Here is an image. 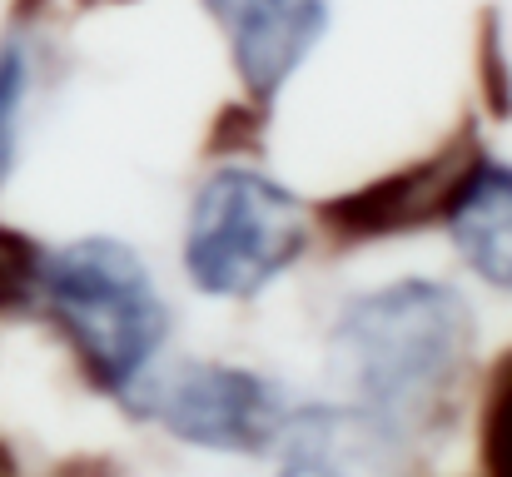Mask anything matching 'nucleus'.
<instances>
[{
    "label": "nucleus",
    "instance_id": "20e7f679",
    "mask_svg": "<svg viewBox=\"0 0 512 477\" xmlns=\"http://www.w3.org/2000/svg\"><path fill=\"white\" fill-rule=\"evenodd\" d=\"M130 403H140V413L179 448L224 458L274 453L299 408L269 373L224 358H184L174 368H155Z\"/></svg>",
    "mask_w": 512,
    "mask_h": 477
},
{
    "label": "nucleus",
    "instance_id": "f257e3e1",
    "mask_svg": "<svg viewBox=\"0 0 512 477\" xmlns=\"http://www.w3.org/2000/svg\"><path fill=\"white\" fill-rule=\"evenodd\" d=\"M478 348V314L443 279H388L348 294L324 338V363L348 408L403 443L448 423Z\"/></svg>",
    "mask_w": 512,
    "mask_h": 477
},
{
    "label": "nucleus",
    "instance_id": "9b49d317",
    "mask_svg": "<svg viewBox=\"0 0 512 477\" xmlns=\"http://www.w3.org/2000/svg\"><path fill=\"white\" fill-rule=\"evenodd\" d=\"M40 269H45V244L10 229V224H0V318L35 314Z\"/></svg>",
    "mask_w": 512,
    "mask_h": 477
},
{
    "label": "nucleus",
    "instance_id": "f03ea898",
    "mask_svg": "<svg viewBox=\"0 0 512 477\" xmlns=\"http://www.w3.org/2000/svg\"><path fill=\"white\" fill-rule=\"evenodd\" d=\"M35 314L55 323L85 383L115 403L135 398L170 343V304L155 269L115 234H85L45 249Z\"/></svg>",
    "mask_w": 512,
    "mask_h": 477
},
{
    "label": "nucleus",
    "instance_id": "39448f33",
    "mask_svg": "<svg viewBox=\"0 0 512 477\" xmlns=\"http://www.w3.org/2000/svg\"><path fill=\"white\" fill-rule=\"evenodd\" d=\"M473 140H448L438 155L413 159L393 174H378L348 194H334L319 204V229L329 239H339L343 249L353 244H378V239H403L418 229H433L448 209V194L463 174V164L473 159Z\"/></svg>",
    "mask_w": 512,
    "mask_h": 477
},
{
    "label": "nucleus",
    "instance_id": "423d86ee",
    "mask_svg": "<svg viewBox=\"0 0 512 477\" xmlns=\"http://www.w3.org/2000/svg\"><path fill=\"white\" fill-rule=\"evenodd\" d=\"M199 5L224 30L244 100L264 115L329 35V0H199Z\"/></svg>",
    "mask_w": 512,
    "mask_h": 477
},
{
    "label": "nucleus",
    "instance_id": "1a4fd4ad",
    "mask_svg": "<svg viewBox=\"0 0 512 477\" xmlns=\"http://www.w3.org/2000/svg\"><path fill=\"white\" fill-rule=\"evenodd\" d=\"M30 90H35V55L20 35H5L0 40V189L10 184L15 159H20V130H25Z\"/></svg>",
    "mask_w": 512,
    "mask_h": 477
},
{
    "label": "nucleus",
    "instance_id": "6e6552de",
    "mask_svg": "<svg viewBox=\"0 0 512 477\" xmlns=\"http://www.w3.org/2000/svg\"><path fill=\"white\" fill-rule=\"evenodd\" d=\"M438 224L473 279L512 294V159L473 150Z\"/></svg>",
    "mask_w": 512,
    "mask_h": 477
},
{
    "label": "nucleus",
    "instance_id": "9d476101",
    "mask_svg": "<svg viewBox=\"0 0 512 477\" xmlns=\"http://www.w3.org/2000/svg\"><path fill=\"white\" fill-rule=\"evenodd\" d=\"M478 458H483V477H512V353L493 363L488 388H483Z\"/></svg>",
    "mask_w": 512,
    "mask_h": 477
},
{
    "label": "nucleus",
    "instance_id": "7ed1b4c3",
    "mask_svg": "<svg viewBox=\"0 0 512 477\" xmlns=\"http://www.w3.org/2000/svg\"><path fill=\"white\" fill-rule=\"evenodd\" d=\"M314 249L304 199L264 169L214 164L189 199L179 264L194 294L244 304L269 294Z\"/></svg>",
    "mask_w": 512,
    "mask_h": 477
},
{
    "label": "nucleus",
    "instance_id": "0eeeda50",
    "mask_svg": "<svg viewBox=\"0 0 512 477\" xmlns=\"http://www.w3.org/2000/svg\"><path fill=\"white\" fill-rule=\"evenodd\" d=\"M413 443L373 423L348 403H309L294 408L279 438L274 477H403V458Z\"/></svg>",
    "mask_w": 512,
    "mask_h": 477
}]
</instances>
